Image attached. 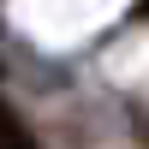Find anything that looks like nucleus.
I'll use <instances>...</instances> for the list:
<instances>
[{"label": "nucleus", "mask_w": 149, "mask_h": 149, "mask_svg": "<svg viewBox=\"0 0 149 149\" xmlns=\"http://www.w3.org/2000/svg\"><path fill=\"white\" fill-rule=\"evenodd\" d=\"M0 143H30V131H24L18 119L6 113V107H0Z\"/></svg>", "instance_id": "f257e3e1"}]
</instances>
